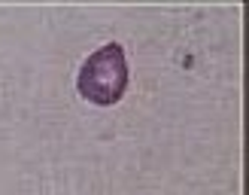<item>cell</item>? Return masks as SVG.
<instances>
[{
  "instance_id": "1",
  "label": "cell",
  "mask_w": 249,
  "mask_h": 195,
  "mask_svg": "<svg viewBox=\"0 0 249 195\" xmlns=\"http://www.w3.org/2000/svg\"><path fill=\"white\" fill-rule=\"evenodd\" d=\"M128 79H131V73H128L124 49L119 43H107L82 61L79 77H76V89L89 104L113 107L128 92Z\"/></svg>"
}]
</instances>
